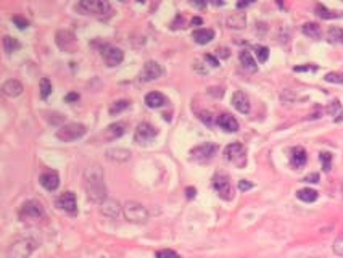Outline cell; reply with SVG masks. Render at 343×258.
Listing matches in <instances>:
<instances>
[{
    "label": "cell",
    "instance_id": "cell-1",
    "mask_svg": "<svg viewBox=\"0 0 343 258\" xmlns=\"http://www.w3.org/2000/svg\"><path fill=\"white\" fill-rule=\"evenodd\" d=\"M84 189L87 194V198H89L92 203L103 205L108 200L105 178H103V171L98 165H92L86 169Z\"/></svg>",
    "mask_w": 343,
    "mask_h": 258
},
{
    "label": "cell",
    "instance_id": "cell-2",
    "mask_svg": "<svg viewBox=\"0 0 343 258\" xmlns=\"http://www.w3.org/2000/svg\"><path fill=\"white\" fill-rule=\"evenodd\" d=\"M37 249V242L31 237L16 239L5 252L7 258H29L34 250Z\"/></svg>",
    "mask_w": 343,
    "mask_h": 258
},
{
    "label": "cell",
    "instance_id": "cell-3",
    "mask_svg": "<svg viewBox=\"0 0 343 258\" xmlns=\"http://www.w3.org/2000/svg\"><path fill=\"white\" fill-rule=\"evenodd\" d=\"M76 11L81 15L105 16L112 11V5L107 0H81L76 3Z\"/></svg>",
    "mask_w": 343,
    "mask_h": 258
},
{
    "label": "cell",
    "instance_id": "cell-4",
    "mask_svg": "<svg viewBox=\"0 0 343 258\" xmlns=\"http://www.w3.org/2000/svg\"><path fill=\"white\" fill-rule=\"evenodd\" d=\"M123 213L126 220L134 223V225H143V223L148 221V210L136 200H127L123 205Z\"/></svg>",
    "mask_w": 343,
    "mask_h": 258
},
{
    "label": "cell",
    "instance_id": "cell-5",
    "mask_svg": "<svg viewBox=\"0 0 343 258\" xmlns=\"http://www.w3.org/2000/svg\"><path fill=\"white\" fill-rule=\"evenodd\" d=\"M87 132V129L84 125L81 123H66L57 129V139L61 140V142H73V140H78L81 137H84Z\"/></svg>",
    "mask_w": 343,
    "mask_h": 258
},
{
    "label": "cell",
    "instance_id": "cell-6",
    "mask_svg": "<svg viewBox=\"0 0 343 258\" xmlns=\"http://www.w3.org/2000/svg\"><path fill=\"white\" fill-rule=\"evenodd\" d=\"M226 161L232 163L237 168H245L247 165V149L240 142H232L224 149Z\"/></svg>",
    "mask_w": 343,
    "mask_h": 258
},
{
    "label": "cell",
    "instance_id": "cell-7",
    "mask_svg": "<svg viewBox=\"0 0 343 258\" xmlns=\"http://www.w3.org/2000/svg\"><path fill=\"white\" fill-rule=\"evenodd\" d=\"M158 136V129H156L153 125L143 121L139 123L136 128V132H134V142L139 145H148L152 140Z\"/></svg>",
    "mask_w": 343,
    "mask_h": 258
},
{
    "label": "cell",
    "instance_id": "cell-8",
    "mask_svg": "<svg viewBox=\"0 0 343 258\" xmlns=\"http://www.w3.org/2000/svg\"><path fill=\"white\" fill-rule=\"evenodd\" d=\"M216 152H218L216 144L205 142V144L197 145V147L190 150V158L197 163H205V161H210L211 158L216 155Z\"/></svg>",
    "mask_w": 343,
    "mask_h": 258
},
{
    "label": "cell",
    "instance_id": "cell-9",
    "mask_svg": "<svg viewBox=\"0 0 343 258\" xmlns=\"http://www.w3.org/2000/svg\"><path fill=\"white\" fill-rule=\"evenodd\" d=\"M213 187H214V191L218 192V195L223 198V200H232V198H234V192H232L230 179H229L228 174H224V173L214 174Z\"/></svg>",
    "mask_w": 343,
    "mask_h": 258
},
{
    "label": "cell",
    "instance_id": "cell-10",
    "mask_svg": "<svg viewBox=\"0 0 343 258\" xmlns=\"http://www.w3.org/2000/svg\"><path fill=\"white\" fill-rule=\"evenodd\" d=\"M20 220L29 221V220H40L44 216V207L37 200H28L21 205L18 212Z\"/></svg>",
    "mask_w": 343,
    "mask_h": 258
},
{
    "label": "cell",
    "instance_id": "cell-11",
    "mask_svg": "<svg viewBox=\"0 0 343 258\" xmlns=\"http://www.w3.org/2000/svg\"><path fill=\"white\" fill-rule=\"evenodd\" d=\"M161 74H163L161 64L150 60L142 66L141 73H139V81H141V83H152V81L160 79Z\"/></svg>",
    "mask_w": 343,
    "mask_h": 258
},
{
    "label": "cell",
    "instance_id": "cell-12",
    "mask_svg": "<svg viewBox=\"0 0 343 258\" xmlns=\"http://www.w3.org/2000/svg\"><path fill=\"white\" fill-rule=\"evenodd\" d=\"M102 57H103V62L107 63V66L114 68L123 63L124 52L114 45H105V47H102Z\"/></svg>",
    "mask_w": 343,
    "mask_h": 258
},
{
    "label": "cell",
    "instance_id": "cell-13",
    "mask_svg": "<svg viewBox=\"0 0 343 258\" xmlns=\"http://www.w3.org/2000/svg\"><path fill=\"white\" fill-rule=\"evenodd\" d=\"M55 42L63 52H68V54H73V52L76 50V47H78L74 34L71 31H66V29H61V31L57 32Z\"/></svg>",
    "mask_w": 343,
    "mask_h": 258
},
{
    "label": "cell",
    "instance_id": "cell-14",
    "mask_svg": "<svg viewBox=\"0 0 343 258\" xmlns=\"http://www.w3.org/2000/svg\"><path fill=\"white\" fill-rule=\"evenodd\" d=\"M39 183L45 191L54 192L58 189V186H60V176H58L55 169H47V171H44L42 174H40Z\"/></svg>",
    "mask_w": 343,
    "mask_h": 258
},
{
    "label": "cell",
    "instance_id": "cell-15",
    "mask_svg": "<svg viewBox=\"0 0 343 258\" xmlns=\"http://www.w3.org/2000/svg\"><path fill=\"white\" fill-rule=\"evenodd\" d=\"M57 207L65 210L66 213L74 215L78 212V202H76V195L73 192H65L61 194L60 197L57 198Z\"/></svg>",
    "mask_w": 343,
    "mask_h": 258
},
{
    "label": "cell",
    "instance_id": "cell-16",
    "mask_svg": "<svg viewBox=\"0 0 343 258\" xmlns=\"http://www.w3.org/2000/svg\"><path fill=\"white\" fill-rule=\"evenodd\" d=\"M232 105L237 111H240L242 115L250 113V98L245 92L237 91L234 96H232Z\"/></svg>",
    "mask_w": 343,
    "mask_h": 258
},
{
    "label": "cell",
    "instance_id": "cell-17",
    "mask_svg": "<svg viewBox=\"0 0 343 258\" xmlns=\"http://www.w3.org/2000/svg\"><path fill=\"white\" fill-rule=\"evenodd\" d=\"M216 123H218V126L221 129H224L226 132H237L238 131V121L229 113H221L216 118Z\"/></svg>",
    "mask_w": 343,
    "mask_h": 258
},
{
    "label": "cell",
    "instance_id": "cell-18",
    "mask_svg": "<svg viewBox=\"0 0 343 258\" xmlns=\"http://www.w3.org/2000/svg\"><path fill=\"white\" fill-rule=\"evenodd\" d=\"M166 103H170L168 102V97L158 91L148 92L147 96H145V105H147L148 108H161V107H165Z\"/></svg>",
    "mask_w": 343,
    "mask_h": 258
},
{
    "label": "cell",
    "instance_id": "cell-19",
    "mask_svg": "<svg viewBox=\"0 0 343 258\" xmlns=\"http://www.w3.org/2000/svg\"><path fill=\"white\" fill-rule=\"evenodd\" d=\"M308 161V154L303 147H293L290 150V165H292L295 169H298L301 166H305Z\"/></svg>",
    "mask_w": 343,
    "mask_h": 258
},
{
    "label": "cell",
    "instance_id": "cell-20",
    "mask_svg": "<svg viewBox=\"0 0 343 258\" xmlns=\"http://www.w3.org/2000/svg\"><path fill=\"white\" fill-rule=\"evenodd\" d=\"M23 91H25V87H23V84L20 83L18 79H8V81H5L3 86H2L3 96H7L10 98L21 96Z\"/></svg>",
    "mask_w": 343,
    "mask_h": 258
},
{
    "label": "cell",
    "instance_id": "cell-21",
    "mask_svg": "<svg viewBox=\"0 0 343 258\" xmlns=\"http://www.w3.org/2000/svg\"><path fill=\"white\" fill-rule=\"evenodd\" d=\"M126 132V123L124 121H116L113 125L107 126L105 129V139L107 140H114V139H119L123 134Z\"/></svg>",
    "mask_w": 343,
    "mask_h": 258
},
{
    "label": "cell",
    "instance_id": "cell-22",
    "mask_svg": "<svg viewBox=\"0 0 343 258\" xmlns=\"http://www.w3.org/2000/svg\"><path fill=\"white\" fill-rule=\"evenodd\" d=\"M192 39H194L199 45H206L214 39V31L213 29H205V28L195 29V31L192 32Z\"/></svg>",
    "mask_w": 343,
    "mask_h": 258
},
{
    "label": "cell",
    "instance_id": "cell-23",
    "mask_svg": "<svg viewBox=\"0 0 343 258\" xmlns=\"http://www.w3.org/2000/svg\"><path fill=\"white\" fill-rule=\"evenodd\" d=\"M107 158H108L110 161L123 163V161H127V160L131 158V152L126 150V149H121V147L108 149V150H107Z\"/></svg>",
    "mask_w": 343,
    "mask_h": 258
},
{
    "label": "cell",
    "instance_id": "cell-24",
    "mask_svg": "<svg viewBox=\"0 0 343 258\" xmlns=\"http://www.w3.org/2000/svg\"><path fill=\"white\" fill-rule=\"evenodd\" d=\"M240 63L243 69H247L248 73H257L258 71V64H257V60L253 58V55L250 54L248 50H242L240 52Z\"/></svg>",
    "mask_w": 343,
    "mask_h": 258
},
{
    "label": "cell",
    "instance_id": "cell-25",
    "mask_svg": "<svg viewBox=\"0 0 343 258\" xmlns=\"http://www.w3.org/2000/svg\"><path fill=\"white\" fill-rule=\"evenodd\" d=\"M228 26L230 29H237L240 31L247 26V15L243 11H237V13H232L229 18H228Z\"/></svg>",
    "mask_w": 343,
    "mask_h": 258
},
{
    "label": "cell",
    "instance_id": "cell-26",
    "mask_svg": "<svg viewBox=\"0 0 343 258\" xmlns=\"http://www.w3.org/2000/svg\"><path fill=\"white\" fill-rule=\"evenodd\" d=\"M316 15L322 20H335V18H342L343 13L342 11H335V10H329L325 5L317 3L316 5Z\"/></svg>",
    "mask_w": 343,
    "mask_h": 258
},
{
    "label": "cell",
    "instance_id": "cell-27",
    "mask_svg": "<svg viewBox=\"0 0 343 258\" xmlns=\"http://www.w3.org/2000/svg\"><path fill=\"white\" fill-rule=\"evenodd\" d=\"M119 212H121L119 203L116 200H112V198H108V200L102 205V213L105 216H110V218H116V216L119 215Z\"/></svg>",
    "mask_w": 343,
    "mask_h": 258
},
{
    "label": "cell",
    "instance_id": "cell-28",
    "mask_svg": "<svg viewBox=\"0 0 343 258\" xmlns=\"http://www.w3.org/2000/svg\"><path fill=\"white\" fill-rule=\"evenodd\" d=\"M305 36L311 37V39H319L322 36V31H321V26L317 23H305L303 28H301Z\"/></svg>",
    "mask_w": 343,
    "mask_h": 258
},
{
    "label": "cell",
    "instance_id": "cell-29",
    "mask_svg": "<svg viewBox=\"0 0 343 258\" xmlns=\"http://www.w3.org/2000/svg\"><path fill=\"white\" fill-rule=\"evenodd\" d=\"M296 197H298L301 202L313 203V202H316V200H317L319 194H317L314 189H310V187H305V189L296 191Z\"/></svg>",
    "mask_w": 343,
    "mask_h": 258
},
{
    "label": "cell",
    "instance_id": "cell-30",
    "mask_svg": "<svg viewBox=\"0 0 343 258\" xmlns=\"http://www.w3.org/2000/svg\"><path fill=\"white\" fill-rule=\"evenodd\" d=\"M2 42H3V50L7 52V54H13V52L20 50V47H21L20 40L11 36H3Z\"/></svg>",
    "mask_w": 343,
    "mask_h": 258
},
{
    "label": "cell",
    "instance_id": "cell-31",
    "mask_svg": "<svg viewBox=\"0 0 343 258\" xmlns=\"http://www.w3.org/2000/svg\"><path fill=\"white\" fill-rule=\"evenodd\" d=\"M131 107V102L129 100H116V102H113L112 105H110V108H108V113L112 115V116H114V115H118V113H121V111H124V110H127Z\"/></svg>",
    "mask_w": 343,
    "mask_h": 258
},
{
    "label": "cell",
    "instance_id": "cell-32",
    "mask_svg": "<svg viewBox=\"0 0 343 258\" xmlns=\"http://www.w3.org/2000/svg\"><path fill=\"white\" fill-rule=\"evenodd\" d=\"M327 39L332 44H343V29L342 28H330L327 31Z\"/></svg>",
    "mask_w": 343,
    "mask_h": 258
},
{
    "label": "cell",
    "instance_id": "cell-33",
    "mask_svg": "<svg viewBox=\"0 0 343 258\" xmlns=\"http://www.w3.org/2000/svg\"><path fill=\"white\" fill-rule=\"evenodd\" d=\"M253 50H255V55L258 57L259 63H266L267 62V58H269V49H267L266 45H255Z\"/></svg>",
    "mask_w": 343,
    "mask_h": 258
},
{
    "label": "cell",
    "instance_id": "cell-34",
    "mask_svg": "<svg viewBox=\"0 0 343 258\" xmlns=\"http://www.w3.org/2000/svg\"><path fill=\"white\" fill-rule=\"evenodd\" d=\"M319 160L322 163V169L325 173H329L332 169V154L330 152H321L319 154Z\"/></svg>",
    "mask_w": 343,
    "mask_h": 258
},
{
    "label": "cell",
    "instance_id": "cell-35",
    "mask_svg": "<svg viewBox=\"0 0 343 258\" xmlns=\"http://www.w3.org/2000/svg\"><path fill=\"white\" fill-rule=\"evenodd\" d=\"M39 91H40V98H44V100H47L49 96L52 94V83L47 79V78H42L40 79V87H39Z\"/></svg>",
    "mask_w": 343,
    "mask_h": 258
},
{
    "label": "cell",
    "instance_id": "cell-36",
    "mask_svg": "<svg viewBox=\"0 0 343 258\" xmlns=\"http://www.w3.org/2000/svg\"><path fill=\"white\" fill-rule=\"evenodd\" d=\"M324 79L327 81V83H332V84H343V73L330 71L324 76Z\"/></svg>",
    "mask_w": 343,
    "mask_h": 258
},
{
    "label": "cell",
    "instance_id": "cell-37",
    "mask_svg": "<svg viewBox=\"0 0 343 258\" xmlns=\"http://www.w3.org/2000/svg\"><path fill=\"white\" fill-rule=\"evenodd\" d=\"M155 258H181V255L172 249H163L155 254Z\"/></svg>",
    "mask_w": 343,
    "mask_h": 258
},
{
    "label": "cell",
    "instance_id": "cell-38",
    "mask_svg": "<svg viewBox=\"0 0 343 258\" xmlns=\"http://www.w3.org/2000/svg\"><path fill=\"white\" fill-rule=\"evenodd\" d=\"M295 73H314L317 71V64H313V63H308V64H303V66H295L293 68Z\"/></svg>",
    "mask_w": 343,
    "mask_h": 258
},
{
    "label": "cell",
    "instance_id": "cell-39",
    "mask_svg": "<svg viewBox=\"0 0 343 258\" xmlns=\"http://www.w3.org/2000/svg\"><path fill=\"white\" fill-rule=\"evenodd\" d=\"M11 21L15 23V26L18 29H28L29 28V21L26 18H23V16H18V15L11 16Z\"/></svg>",
    "mask_w": 343,
    "mask_h": 258
},
{
    "label": "cell",
    "instance_id": "cell-40",
    "mask_svg": "<svg viewBox=\"0 0 343 258\" xmlns=\"http://www.w3.org/2000/svg\"><path fill=\"white\" fill-rule=\"evenodd\" d=\"M334 254L339 255V257H343V234H340V236L335 239V242H334Z\"/></svg>",
    "mask_w": 343,
    "mask_h": 258
},
{
    "label": "cell",
    "instance_id": "cell-41",
    "mask_svg": "<svg viewBox=\"0 0 343 258\" xmlns=\"http://www.w3.org/2000/svg\"><path fill=\"white\" fill-rule=\"evenodd\" d=\"M339 110H340V102H339V100H334V102L327 107V113L332 115V116H337V111H339Z\"/></svg>",
    "mask_w": 343,
    "mask_h": 258
},
{
    "label": "cell",
    "instance_id": "cell-42",
    "mask_svg": "<svg viewBox=\"0 0 343 258\" xmlns=\"http://www.w3.org/2000/svg\"><path fill=\"white\" fill-rule=\"evenodd\" d=\"M238 189H240L242 192H247L250 189H253V184L247 179H240V181H238Z\"/></svg>",
    "mask_w": 343,
    "mask_h": 258
},
{
    "label": "cell",
    "instance_id": "cell-43",
    "mask_svg": "<svg viewBox=\"0 0 343 258\" xmlns=\"http://www.w3.org/2000/svg\"><path fill=\"white\" fill-rule=\"evenodd\" d=\"M200 115V120L203 121V123H206L208 126H213V116H211V113H205V111H203V113H199Z\"/></svg>",
    "mask_w": 343,
    "mask_h": 258
},
{
    "label": "cell",
    "instance_id": "cell-44",
    "mask_svg": "<svg viewBox=\"0 0 343 258\" xmlns=\"http://www.w3.org/2000/svg\"><path fill=\"white\" fill-rule=\"evenodd\" d=\"M205 62H208L211 64L213 68H218L219 66V60L214 55H211V54H208V55H205Z\"/></svg>",
    "mask_w": 343,
    "mask_h": 258
},
{
    "label": "cell",
    "instance_id": "cell-45",
    "mask_svg": "<svg viewBox=\"0 0 343 258\" xmlns=\"http://www.w3.org/2000/svg\"><path fill=\"white\" fill-rule=\"evenodd\" d=\"M305 183H311V184H317L319 183V174L317 173H311V174H308L306 178L303 179Z\"/></svg>",
    "mask_w": 343,
    "mask_h": 258
},
{
    "label": "cell",
    "instance_id": "cell-46",
    "mask_svg": "<svg viewBox=\"0 0 343 258\" xmlns=\"http://www.w3.org/2000/svg\"><path fill=\"white\" fill-rule=\"evenodd\" d=\"M171 28H172V29L184 28V16L177 15V16H176V21H172V23H171Z\"/></svg>",
    "mask_w": 343,
    "mask_h": 258
},
{
    "label": "cell",
    "instance_id": "cell-47",
    "mask_svg": "<svg viewBox=\"0 0 343 258\" xmlns=\"http://www.w3.org/2000/svg\"><path fill=\"white\" fill-rule=\"evenodd\" d=\"M79 100V94L78 92H69L68 96L65 97V102L71 103V102H78Z\"/></svg>",
    "mask_w": 343,
    "mask_h": 258
},
{
    "label": "cell",
    "instance_id": "cell-48",
    "mask_svg": "<svg viewBox=\"0 0 343 258\" xmlns=\"http://www.w3.org/2000/svg\"><path fill=\"white\" fill-rule=\"evenodd\" d=\"M229 50L226 49V47H221V49H218V57H221V58H229Z\"/></svg>",
    "mask_w": 343,
    "mask_h": 258
},
{
    "label": "cell",
    "instance_id": "cell-49",
    "mask_svg": "<svg viewBox=\"0 0 343 258\" xmlns=\"http://www.w3.org/2000/svg\"><path fill=\"white\" fill-rule=\"evenodd\" d=\"M185 194H187V198L190 200V198H195L197 189H195V187H187V189H185Z\"/></svg>",
    "mask_w": 343,
    "mask_h": 258
},
{
    "label": "cell",
    "instance_id": "cell-50",
    "mask_svg": "<svg viewBox=\"0 0 343 258\" xmlns=\"http://www.w3.org/2000/svg\"><path fill=\"white\" fill-rule=\"evenodd\" d=\"M248 5H252V2H238L237 3V8H245Z\"/></svg>",
    "mask_w": 343,
    "mask_h": 258
},
{
    "label": "cell",
    "instance_id": "cell-51",
    "mask_svg": "<svg viewBox=\"0 0 343 258\" xmlns=\"http://www.w3.org/2000/svg\"><path fill=\"white\" fill-rule=\"evenodd\" d=\"M192 25H203V20L199 18V16H195V18L192 20Z\"/></svg>",
    "mask_w": 343,
    "mask_h": 258
},
{
    "label": "cell",
    "instance_id": "cell-52",
    "mask_svg": "<svg viewBox=\"0 0 343 258\" xmlns=\"http://www.w3.org/2000/svg\"><path fill=\"white\" fill-rule=\"evenodd\" d=\"M335 123H343V110L340 111L339 115H337V118H335Z\"/></svg>",
    "mask_w": 343,
    "mask_h": 258
},
{
    "label": "cell",
    "instance_id": "cell-53",
    "mask_svg": "<svg viewBox=\"0 0 343 258\" xmlns=\"http://www.w3.org/2000/svg\"><path fill=\"white\" fill-rule=\"evenodd\" d=\"M342 195H343V184H342Z\"/></svg>",
    "mask_w": 343,
    "mask_h": 258
},
{
    "label": "cell",
    "instance_id": "cell-54",
    "mask_svg": "<svg viewBox=\"0 0 343 258\" xmlns=\"http://www.w3.org/2000/svg\"><path fill=\"white\" fill-rule=\"evenodd\" d=\"M310 258H317V257H310Z\"/></svg>",
    "mask_w": 343,
    "mask_h": 258
}]
</instances>
